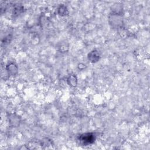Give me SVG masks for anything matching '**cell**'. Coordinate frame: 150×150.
Segmentation results:
<instances>
[{
  "label": "cell",
  "mask_w": 150,
  "mask_h": 150,
  "mask_svg": "<svg viewBox=\"0 0 150 150\" xmlns=\"http://www.w3.org/2000/svg\"><path fill=\"white\" fill-rule=\"evenodd\" d=\"M6 70L9 74L14 76L18 73V67L15 64L11 63L6 66Z\"/></svg>",
  "instance_id": "cell-3"
},
{
  "label": "cell",
  "mask_w": 150,
  "mask_h": 150,
  "mask_svg": "<svg viewBox=\"0 0 150 150\" xmlns=\"http://www.w3.org/2000/svg\"><path fill=\"white\" fill-rule=\"evenodd\" d=\"M67 84L71 86V87H75L77 85V77L73 74V75H70L68 78H67Z\"/></svg>",
  "instance_id": "cell-4"
},
{
  "label": "cell",
  "mask_w": 150,
  "mask_h": 150,
  "mask_svg": "<svg viewBox=\"0 0 150 150\" xmlns=\"http://www.w3.org/2000/svg\"><path fill=\"white\" fill-rule=\"evenodd\" d=\"M87 57L90 62L96 63L100 59V53L97 50H93L88 54Z\"/></svg>",
  "instance_id": "cell-2"
},
{
  "label": "cell",
  "mask_w": 150,
  "mask_h": 150,
  "mask_svg": "<svg viewBox=\"0 0 150 150\" xmlns=\"http://www.w3.org/2000/svg\"><path fill=\"white\" fill-rule=\"evenodd\" d=\"M58 13L61 16H65L68 13V11L66 6L64 5H61L58 9Z\"/></svg>",
  "instance_id": "cell-5"
},
{
  "label": "cell",
  "mask_w": 150,
  "mask_h": 150,
  "mask_svg": "<svg viewBox=\"0 0 150 150\" xmlns=\"http://www.w3.org/2000/svg\"><path fill=\"white\" fill-rule=\"evenodd\" d=\"M96 137L93 133L88 132L81 134L79 138V141L84 145H88L89 144H93L95 141Z\"/></svg>",
  "instance_id": "cell-1"
}]
</instances>
